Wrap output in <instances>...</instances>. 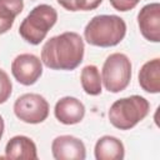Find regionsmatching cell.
I'll return each mask as SVG.
<instances>
[{"label":"cell","mask_w":160,"mask_h":160,"mask_svg":"<svg viewBox=\"0 0 160 160\" xmlns=\"http://www.w3.org/2000/svg\"><path fill=\"white\" fill-rule=\"evenodd\" d=\"M84 40L74 31L50 38L41 49V62L51 70H74L84 58Z\"/></svg>","instance_id":"obj_1"},{"label":"cell","mask_w":160,"mask_h":160,"mask_svg":"<svg viewBox=\"0 0 160 160\" xmlns=\"http://www.w3.org/2000/svg\"><path fill=\"white\" fill-rule=\"evenodd\" d=\"M126 24L118 15H96L84 29L85 40L92 46L110 48L125 38Z\"/></svg>","instance_id":"obj_2"},{"label":"cell","mask_w":160,"mask_h":160,"mask_svg":"<svg viewBox=\"0 0 160 160\" xmlns=\"http://www.w3.org/2000/svg\"><path fill=\"white\" fill-rule=\"evenodd\" d=\"M150 111L149 101L140 95H131L112 102L108 112L110 124L119 130H130L144 120Z\"/></svg>","instance_id":"obj_3"},{"label":"cell","mask_w":160,"mask_h":160,"mask_svg":"<svg viewBox=\"0 0 160 160\" xmlns=\"http://www.w3.org/2000/svg\"><path fill=\"white\" fill-rule=\"evenodd\" d=\"M56 20V10L48 4H40L35 6L21 21L19 34L26 42L39 45L45 39L49 30L55 25Z\"/></svg>","instance_id":"obj_4"},{"label":"cell","mask_w":160,"mask_h":160,"mask_svg":"<svg viewBox=\"0 0 160 160\" xmlns=\"http://www.w3.org/2000/svg\"><path fill=\"white\" fill-rule=\"evenodd\" d=\"M131 80V62L122 52L110 54L102 65L101 82L109 92L125 90Z\"/></svg>","instance_id":"obj_5"},{"label":"cell","mask_w":160,"mask_h":160,"mask_svg":"<svg viewBox=\"0 0 160 160\" xmlns=\"http://www.w3.org/2000/svg\"><path fill=\"white\" fill-rule=\"evenodd\" d=\"M14 112L26 124H40L49 116V102L40 94H24L15 100Z\"/></svg>","instance_id":"obj_6"},{"label":"cell","mask_w":160,"mask_h":160,"mask_svg":"<svg viewBox=\"0 0 160 160\" xmlns=\"http://www.w3.org/2000/svg\"><path fill=\"white\" fill-rule=\"evenodd\" d=\"M11 74L21 85H34L42 74V62L34 54H20L11 62Z\"/></svg>","instance_id":"obj_7"},{"label":"cell","mask_w":160,"mask_h":160,"mask_svg":"<svg viewBox=\"0 0 160 160\" xmlns=\"http://www.w3.org/2000/svg\"><path fill=\"white\" fill-rule=\"evenodd\" d=\"M51 152L56 160H84L86 149L84 142L72 135H60L52 140Z\"/></svg>","instance_id":"obj_8"},{"label":"cell","mask_w":160,"mask_h":160,"mask_svg":"<svg viewBox=\"0 0 160 160\" xmlns=\"http://www.w3.org/2000/svg\"><path fill=\"white\" fill-rule=\"evenodd\" d=\"M138 25L141 35L151 41H160V4L150 2L142 6L138 14Z\"/></svg>","instance_id":"obj_9"},{"label":"cell","mask_w":160,"mask_h":160,"mask_svg":"<svg viewBox=\"0 0 160 160\" xmlns=\"http://www.w3.org/2000/svg\"><path fill=\"white\" fill-rule=\"evenodd\" d=\"M54 114L61 124L74 125L84 119L85 106L79 99L74 96H64L56 101Z\"/></svg>","instance_id":"obj_10"},{"label":"cell","mask_w":160,"mask_h":160,"mask_svg":"<svg viewBox=\"0 0 160 160\" xmlns=\"http://www.w3.org/2000/svg\"><path fill=\"white\" fill-rule=\"evenodd\" d=\"M5 156L8 159H26L36 160L38 150L35 142L24 135H16L11 138L5 146Z\"/></svg>","instance_id":"obj_11"},{"label":"cell","mask_w":160,"mask_h":160,"mask_svg":"<svg viewBox=\"0 0 160 160\" xmlns=\"http://www.w3.org/2000/svg\"><path fill=\"white\" fill-rule=\"evenodd\" d=\"M139 85L150 94L160 92V59L155 58L146 61L139 70Z\"/></svg>","instance_id":"obj_12"},{"label":"cell","mask_w":160,"mask_h":160,"mask_svg":"<svg viewBox=\"0 0 160 160\" xmlns=\"http://www.w3.org/2000/svg\"><path fill=\"white\" fill-rule=\"evenodd\" d=\"M96 160H122L125 156L124 144L115 136L104 135L95 144Z\"/></svg>","instance_id":"obj_13"},{"label":"cell","mask_w":160,"mask_h":160,"mask_svg":"<svg viewBox=\"0 0 160 160\" xmlns=\"http://www.w3.org/2000/svg\"><path fill=\"white\" fill-rule=\"evenodd\" d=\"M80 81L82 90L91 96L101 94V78L100 71L95 65H86L80 74Z\"/></svg>","instance_id":"obj_14"},{"label":"cell","mask_w":160,"mask_h":160,"mask_svg":"<svg viewBox=\"0 0 160 160\" xmlns=\"http://www.w3.org/2000/svg\"><path fill=\"white\" fill-rule=\"evenodd\" d=\"M24 0H0V20L14 24L15 18L22 11Z\"/></svg>","instance_id":"obj_15"},{"label":"cell","mask_w":160,"mask_h":160,"mask_svg":"<svg viewBox=\"0 0 160 160\" xmlns=\"http://www.w3.org/2000/svg\"><path fill=\"white\" fill-rule=\"evenodd\" d=\"M60 6L69 11H91L95 10L102 0H56Z\"/></svg>","instance_id":"obj_16"},{"label":"cell","mask_w":160,"mask_h":160,"mask_svg":"<svg viewBox=\"0 0 160 160\" xmlns=\"http://www.w3.org/2000/svg\"><path fill=\"white\" fill-rule=\"evenodd\" d=\"M12 84L9 78V75L0 69V104H4L11 95Z\"/></svg>","instance_id":"obj_17"},{"label":"cell","mask_w":160,"mask_h":160,"mask_svg":"<svg viewBox=\"0 0 160 160\" xmlns=\"http://www.w3.org/2000/svg\"><path fill=\"white\" fill-rule=\"evenodd\" d=\"M109 1H110L111 6H112L115 10L125 12V11L132 10V9L139 4L140 0H109Z\"/></svg>","instance_id":"obj_18"},{"label":"cell","mask_w":160,"mask_h":160,"mask_svg":"<svg viewBox=\"0 0 160 160\" xmlns=\"http://www.w3.org/2000/svg\"><path fill=\"white\" fill-rule=\"evenodd\" d=\"M4 129H5L4 119H2V116L0 115V140H1V138H2V134H4Z\"/></svg>","instance_id":"obj_19"}]
</instances>
